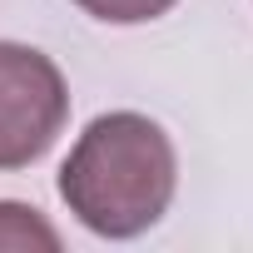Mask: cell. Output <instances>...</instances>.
I'll use <instances>...</instances> for the list:
<instances>
[{"instance_id": "1", "label": "cell", "mask_w": 253, "mask_h": 253, "mask_svg": "<svg viewBox=\"0 0 253 253\" xmlns=\"http://www.w3.org/2000/svg\"><path fill=\"white\" fill-rule=\"evenodd\" d=\"M179 189L174 139L139 109H109L84 124L70 159L60 164L65 209L99 238L149 233Z\"/></svg>"}, {"instance_id": "2", "label": "cell", "mask_w": 253, "mask_h": 253, "mask_svg": "<svg viewBox=\"0 0 253 253\" xmlns=\"http://www.w3.org/2000/svg\"><path fill=\"white\" fill-rule=\"evenodd\" d=\"M70 119V89L60 65L35 50L0 40V169H30L50 154Z\"/></svg>"}, {"instance_id": "3", "label": "cell", "mask_w": 253, "mask_h": 253, "mask_svg": "<svg viewBox=\"0 0 253 253\" xmlns=\"http://www.w3.org/2000/svg\"><path fill=\"white\" fill-rule=\"evenodd\" d=\"M0 253H60V233L40 209L0 199Z\"/></svg>"}, {"instance_id": "4", "label": "cell", "mask_w": 253, "mask_h": 253, "mask_svg": "<svg viewBox=\"0 0 253 253\" xmlns=\"http://www.w3.org/2000/svg\"><path fill=\"white\" fill-rule=\"evenodd\" d=\"M75 5L104 25H149V20L169 15L179 0H75Z\"/></svg>"}]
</instances>
